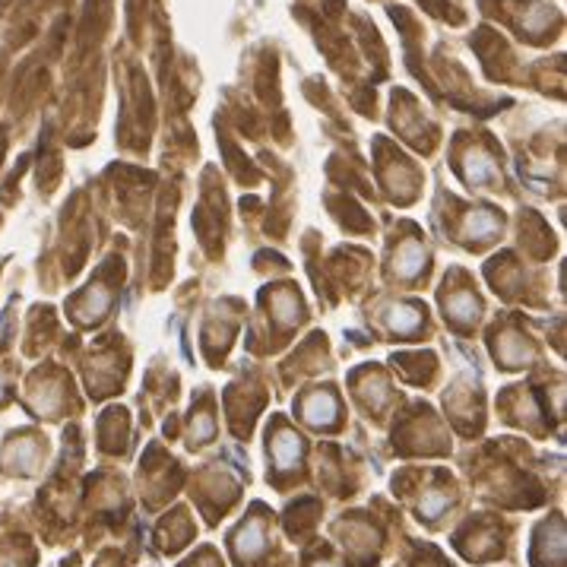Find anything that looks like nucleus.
Segmentation results:
<instances>
[{
    "instance_id": "nucleus-1",
    "label": "nucleus",
    "mask_w": 567,
    "mask_h": 567,
    "mask_svg": "<svg viewBox=\"0 0 567 567\" xmlns=\"http://www.w3.org/2000/svg\"><path fill=\"white\" fill-rule=\"evenodd\" d=\"M260 546H263V529H260L257 523H251L247 529H241V536H238V552L241 554L260 552Z\"/></svg>"
},
{
    "instance_id": "nucleus-4",
    "label": "nucleus",
    "mask_w": 567,
    "mask_h": 567,
    "mask_svg": "<svg viewBox=\"0 0 567 567\" xmlns=\"http://www.w3.org/2000/svg\"><path fill=\"white\" fill-rule=\"evenodd\" d=\"M276 453H279V463H282V466H288V463H292L295 453H298V441L282 438L279 444H276Z\"/></svg>"
},
{
    "instance_id": "nucleus-5",
    "label": "nucleus",
    "mask_w": 567,
    "mask_h": 567,
    "mask_svg": "<svg viewBox=\"0 0 567 567\" xmlns=\"http://www.w3.org/2000/svg\"><path fill=\"white\" fill-rule=\"evenodd\" d=\"M494 226H498V219H494V216H488V212H478L476 219H472V232H476V235L492 232Z\"/></svg>"
},
{
    "instance_id": "nucleus-3",
    "label": "nucleus",
    "mask_w": 567,
    "mask_h": 567,
    "mask_svg": "<svg viewBox=\"0 0 567 567\" xmlns=\"http://www.w3.org/2000/svg\"><path fill=\"white\" fill-rule=\"evenodd\" d=\"M418 323V314L412 308H399L397 314H393V327L397 330H412Z\"/></svg>"
},
{
    "instance_id": "nucleus-2",
    "label": "nucleus",
    "mask_w": 567,
    "mask_h": 567,
    "mask_svg": "<svg viewBox=\"0 0 567 567\" xmlns=\"http://www.w3.org/2000/svg\"><path fill=\"white\" fill-rule=\"evenodd\" d=\"M305 412H308L311 422H323V418L333 416V399L323 397V393H317V397L308 399V406H305Z\"/></svg>"
},
{
    "instance_id": "nucleus-6",
    "label": "nucleus",
    "mask_w": 567,
    "mask_h": 567,
    "mask_svg": "<svg viewBox=\"0 0 567 567\" xmlns=\"http://www.w3.org/2000/svg\"><path fill=\"white\" fill-rule=\"evenodd\" d=\"M321 567H333V564H321Z\"/></svg>"
}]
</instances>
